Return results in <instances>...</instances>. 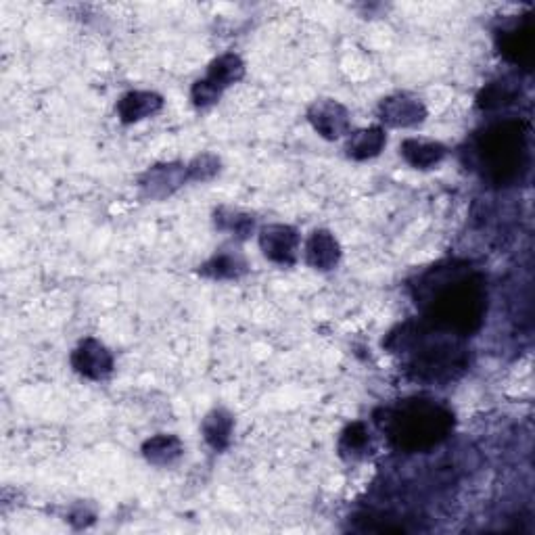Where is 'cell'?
<instances>
[{
  "instance_id": "14",
  "label": "cell",
  "mask_w": 535,
  "mask_h": 535,
  "mask_svg": "<svg viewBox=\"0 0 535 535\" xmlns=\"http://www.w3.org/2000/svg\"><path fill=\"white\" fill-rule=\"evenodd\" d=\"M400 155L414 170H433L446 159L448 149L429 138H406L400 145Z\"/></svg>"
},
{
  "instance_id": "3",
  "label": "cell",
  "mask_w": 535,
  "mask_h": 535,
  "mask_svg": "<svg viewBox=\"0 0 535 535\" xmlns=\"http://www.w3.org/2000/svg\"><path fill=\"white\" fill-rule=\"evenodd\" d=\"M454 423L450 406L427 395H414L375 412V425L387 437L389 446L404 454L437 448L450 437Z\"/></svg>"
},
{
  "instance_id": "10",
  "label": "cell",
  "mask_w": 535,
  "mask_h": 535,
  "mask_svg": "<svg viewBox=\"0 0 535 535\" xmlns=\"http://www.w3.org/2000/svg\"><path fill=\"white\" fill-rule=\"evenodd\" d=\"M379 118L391 128H414L427 120V107L408 92H395L379 103Z\"/></svg>"
},
{
  "instance_id": "22",
  "label": "cell",
  "mask_w": 535,
  "mask_h": 535,
  "mask_svg": "<svg viewBox=\"0 0 535 535\" xmlns=\"http://www.w3.org/2000/svg\"><path fill=\"white\" fill-rule=\"evenodd\" d=\"M186 168H189V180L205 182L212 180L220 172V159L212 153H203L195 157L191 164H186Z\"/></svg>"
},
{
  "instance_id": "1",
  "label": "cell",
  "mask_w": 535,
  "mask_h": 535,
  "mask_svg": "<svg viewBox=\"0 0 535 535\" xmlns=\"http://www.w3.org/2000/svg\"><path fill=\"white\" fill-rule=\"evenodd\" d=\"M412 295L425 322L462 339L473 337L483 327L490 306L485 276L460 260L425 270L412 285Z\"/></svg>"
},
{
  "instance_id": "5",
  "label": "cell",
  "mask_w": 535,
  "mask_h": 535,
  "mask_svg": "<svg viewBox=\"0 0 535 535\" xmlns=\"http://www.w3.org/2000/svg\"><path fill=\"white\" fill-rule=\"evenodd\" d=\"M496 46L500 55L525 72H531L535 55V19L521 15L504 21L496 30Z\"/></svg>"
},
{
  "instance_id": "7",
  "label": "cell",
  "mask_w": 535,
  "mask_h": 535,
  "mask_svg": "<svg viewBox=\"0 0 535 535\" xmlns=\"http://www.w3.org/2000/svg\"><path fill=\"white\" fill-rule=\"evenodd\" d=\"M308 122L327 141H339L352 132V115L335 99H318L308 109Z\"/></svg>"
},
{
  "instance_id": "6",
  "label": "cell",
  "mask_w": 535,
  "mask_h": 535,
  "mask_svg": "<svg viewBox=\"0 0 535 535\" xmlns=\"http://www.w3.org/2000/svg\"><path fill=\"white\" fill-rule=\"evenodd\" d=\"M260 249L264 258L278 266H295L299 258L301 237L289 224H268L260 228Z\"/></svg>"
},
{
  "instance_id": "20",
  "label": "cell",
  "mask_w": 535,
  "mask_h": 535,
  "mask_svg": "<svg viewBox=\"0 0 535 535\" xmlns=\"http://www.w3.org/2000/svg\"><path fill=\"white\" fill-rule=\"evenodd\" d=\"M339 456L345 460H362L372 450V437L366 423L356 421L347 425L339 437Z\"/></svg>"
},
{
  "instance_id": "17",
  "label": "cell",
  "mask_w": 535,
  "mask_h": 535,
  "mask_svg": "<svg viewBox=\"0 0 535 535\" xmlns=\"http://www.w3.org/2000/svg\"><path fill=\"white\" fill-rule=\"evenodd\" d=\"M184 454V444L180 437L170 433H159L149 437L143 444V456L153 467H172Z\"/></svg>"
},
{
  "instance_id": "23",
  "label": "cell",
  "mask_w": 535,
  "mask_h": 535,
  "mask_svg": "<svg viewBox=\"0 0 535 535\" xmlns=\"http://www.w3.org/2000/svg\"><path fill=\"white\" fill-rule=\"evenodd\" d=\"M220 97H222V90L205 78L197 80L191 88V101L199 109H207V107L216 105L220 101Z\"/></svg>"
},
{
  "instance_id": "4",
  "label": "cell",
  "mask_w": 535,
  "mask_h": 535,
  "mask_svg": "<svg viewBox=\"0 0 535 535\" xmlns=\"http://www.w3.org/2000/svg\"><path fill=\"white\" fill-rule=\"evenodd\" d=\"M473 166L494 186H510L525 178L531 164L529 126L519 118L487 124L471 143Z\"/></svg>"
},
{
  "instance_id": "15",
  "label": "cell",
  "mask_w": 535,
  "mask_h": 535,
  "mask_svg": "<svg viewBox=\"0 0 535 535\" xmlns=\"http://www.w3.org/2000/svg\"><path fill=\"white\" fill-rule=\"evenodd\" d=\"M387 145V132L381 126H368L356 132H350L345 143V153L354 161H366L381 155Z\"/></svg>"
},
{
  "instance_id": "18",
  "label": "cell",
  "mask_w": 535,
  "mask_h": 535,
  "mask_svg": "<svg viewBox=\"0 0 535 535\" xmlns=\"http://www.w3.org/2000/svg\"><path fill=\"white\" fill-rule=\"evenodd\" d=\"M243 76H245L243 59L237 53H224V55L216 57L212 63H209L205 80H209L224 92L232 84L241 82Z\"/></svg>"
},
{
  "instance_id": "8",
  "label": "cell",
  "mask_w": 535,
  "mask_h": 535,
  "mask_svg": "<svg viewBox=\"0 0 535 535\" xmlns=\"http://www.w3.org/2000/svg\"><path fill=\"white\" fill-rule=\"evenodd\" d=\"M69 362L80 377L90 381H103L113 372V354L95 337L82 339Z\"/></svg>"
},
{
  "instance_id": "11",
  "label": "cell",
  "mask_w": 535,
  "mask_h": 535,
  "mask_svg": "<svg viewBox=\"0 0 535 535\" xmlns=\"http://www.w3.org/2000/svg\"><path fill=\"white\" fill-rule=\"evenodd\" d=\"M247 272V258L239 245L228 243L216 249L205 264L199 266V274L212 281H237Z\"/></svg>"
},
{
  "instance_id": "2",
  "label": "cell",
  "mask_w": 535,
  "mask_h": 535,
  "mask_svg": "<svg viewBox=\"0 0 535 535\" xmlns=\"http://www.w3.org/2000/svg\"><path fill=\"white\" fill-rule=\"evenodd\" d=\"M385 345L402 358L406 372L416 381L448 383L469 368L464 339L431 327L423 318L410 320L389 333Z\"/></svg>"
},
{
  "instance_id": "19",
  "label": "cell",
  "mask_w": 535,
  "mask_h": 535,
  "mask_svg": "<svg viewBox=\"0 0 535 535\" xmlns=\"http://www.w3.org/2000/svg\"><path fill=\"white\" fill-rule=\"evenodd\" d=\"M519 86L513 78H500L487 84L477 97V105L481 111H498L513 105L519 99Z\"/></svg>"
},
{
  "instance_id": "9",
  "label": "cell",
  "mask_w": 535,
  "mask_h": 535,
  "mask_svg": "<svg viewBox=\"0 0 535 535\" xmlns=\"http://www.w3.org/2000/svg\"><path fill=\"white\" fill-rule=\"evenodd\" d=\"M186 180H189V168L178 164V161H170V164H157L149 168L138 178V189H141L145 199L161 201L174 195Z\"/></svg>"
},
{
  "instance_id": "21",
  "label": "cell",
  "mask_w": 535,
  "mask_h": 535,
  "mask_svg": "<svg viewBox=\"0 0 535 535\" xmlns=\"http://www.w3.org/2000/svg\"><path fill=\"white\" fill-rule=\"evenodd\" d=\"M214 222L218 230L228 232V235H232L237 241L249 239L255 230V218L235 207H218Z\"/></svg>"
},
{
  "instance_id": "13",
  "label": "cell",
  "mask_w": 535,
  "mask_h": 535,
  "mask_svg": "<svg viewBox=\"0 0 535 535\" xmlns=\"http://www.w3.org/2000/svg\"><path fill=\"white\" fill-rule=\"evenodd\" d=\"M306 264L318 272H331L339 266L341 245L333 232L318 228L306 241Z\"/></svg>"
},
{
  "instance_id": "12",
  "label": "cell",
  "mask_w": 535,
  "mask_h": 535,
  "mask_svg": "<svg viewBox=\"0 0 535 535\" xmlns=\"http://www.w3.org/2000/svg\"><path fill=\"white\" fill-rule=\"evenodd\" d=\"M164 107V97L153 90H130L115 105V113L122 124H138L153 118Z\"/></svg>"
},
{
  "instance_id": "16",
  "label": "cell",
  "mask_w": 535,
  "mask_h": 535,
  "mask_svg": "<svg viewBox=\"0 0 535 535\" xmlns=\"http://www.w3.org/2000/svg\"><path fill=\"white\" fill-rule=\"evenodd\" d=\"M232 431H235V416L224 408H214L201 423L203 439L207 441V446L214 448L216 452H224L230 446Z\"/></svg>"
}]
</instances>
